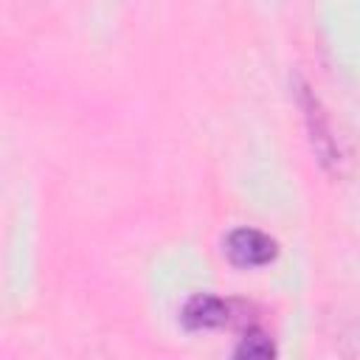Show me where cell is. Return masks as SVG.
<instances>
[{
    "mask_svg": "<svg viewBox=\"0 0 360 360\" xmlns=\"http://www.w3.org/2000/svg\"><path fill=\"white\" fill-rule=\"evenodd\" d=\"M292 98L301 110L307 141H309V149H312L315 160L321 163V169L329 177H338V180L346 177L349 169H352V152H349L343 135L338 132V124H335L332 112L326 110L321 96L312 90V84L301 73L292 76Z\"/></svg>",
    "mask_w": 360,
    "mask_h": 360,
    "instance_id": "6da1fadb",
    "label": "cell"
},
{
    "mask_svg": "<svg viewBox=\"0 0 360 360\" xmlns=\"http://www.w3.org/2000/svg\"><path fill=\"white\" fill-rule=\"evenodd\" d=\"M180 323L188 332H205V329H222V326H250L256 318L250 315V307L242 301L219 298L211 292H194L183 309H180Z\"/></svg>",
    "mask_w": 360,
    "mask_h": 360,
    "instance_id": "7a4b0ae2",
    "label": "cell"
},
{
    "mask_svg": "<svg viewBox=\"0 0 360 360\" xmlns=\"http://www.w3.org/2000/svg\"><path fill=\"white\" fill-rule=\"evenodd\" d=\"M222 253L233 267L256 270V267H267V264H273L278 259V242L270 233L245 225V228H233L225 236Z\"/></svg>",
    "mask_w": 360,
    "mask_h": 360,
    "instance_id": "3957f363",
    "label": "cell"
},
{
    "mask_svg": "<svg viewBox=\"0 0 360 360\" xmlns=\"http://www.w3.org/2000/svg\"><path fill=\"white\" fill-rule=\"evenodd\" d=\"M233 357L236 360H270V357H276V343L259 323H250L242 329Z\"/></svg>",
    "mask_w": 360,
    "mask_h": 360,
    "instance_id": "277c9868",
    "label": "cell"
},
{
    "mask_svg": "<svg viewBox=\"0 0 360 360\" xmlns=\"http://www.w3.org/2000/svg\"><path fill=\"white\" fill-rule=\"evenodd\" d=\"M338 340L340 343H349V346L340 349L343 354H360V315H354V318H349V321L340 323Z\"/></svg>",
    "mask_w": 360,
    "mask_h": 360,
    "instance_id": "5b68a950",
    "label": "cell"
}]
</instances>
